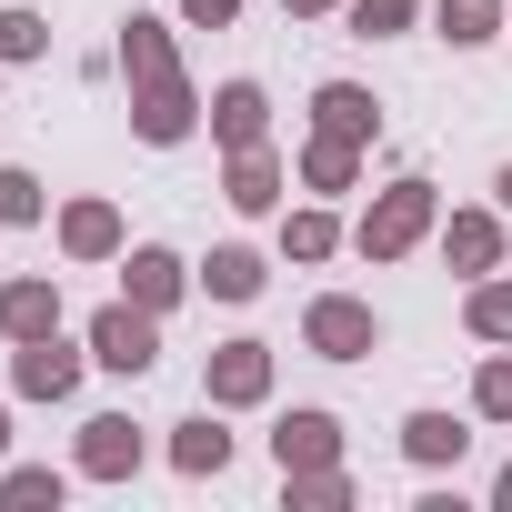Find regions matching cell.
Instances as JSON below:
<instances>
[{"label":"cell","instance_id":"6da1fadb","mask_svg":"<svg viewBox=\"0 0 512 512\" xmlns=\"http://www.w3.org/2000/svg\"><path fill=\"white\" fill-rule=\"evenodd\" d=\"M91 342H101V362H111V372H151V322H141V312H101V332H91Z\"/></svg>","mask_w":512,"mask_h":512},{"label":"cell","instance_id":"7a4b0ae2","mask_svg":"<svg viewBox=\"0 0 512 512\" xmlns=\"http://www.w3.org/2000/svg\"><path fill=\"white\" fill-rule=\"evenodd\" d=\"M312 342H322L332 362H352V352H372V312H352V302H322V312H312Z\"/></svg>","mask_w":512,"mask_h":512},{"label":"cell","instance_id":"3957f363","mask_svg":"<svg viewBox=\"0 0 512 512\" xmlns=\"http://www.w3.org/2000/svg\"><path fill=\"white\" fill-rule=\"evenodd\" d=\"M71 372H81V362H71L61 342H31V352H21V392H71Z\"/></svg>","mask_w":512,"mask_h":512},{"label":"cell","instance_id":"277c9868","mask_svg":"<svg viewBox=\"0 0 512 512\" xmlns=\"http://www.w3.org/2000/svg\"><path fill=\"white\" fill-rule=\"evenodd\" d=\"M322 131H332V141H352V131H372V101H362L352 81H332V91H322Z\"/></svg>","mask_w":512,"mask_h":512},{"label":"cell","instance_id":"5b68a950","mask_svg":"<svg viewBox=\"0 0 512 512\" xmlns=\"http://www.w3.org/2000/svg\"><path fill=\"white\" fill-rule=\"evenodd\" d=\"M131 452H141V442H131V422H91V442H81V462H91V472H131Z\"/></svg>","mask_w":512,"mask_h":512},{"label":"cell","instance_id":"8992f818","mask_svg":"<svg viewBox=\"0 0 512 512\" xmlns=\"http://www.w3.org/2000/svg\"><path fill=\"white\" fill-rule=\"evenodd\" d=\"M211 292L221 302H251V292H262V262H251V251H211Z\"/></svg>","mask_w":512,"mask_h":512},{"label":"cell","instance_id":"52a82bcc","mask_svg":"<svg viewBox=\"0 0 512 512\" xmlns=\"http://www.w3.org/2000/svg\"><path fill=\"white\" fill-rule=\"evenodd\" d=\"M412 221H422V181H402V201L372 221V251H402V241H412Z\"/></svg>","mask_w":512,"mask_h":512},{"label":"cell","instance_id":"ba28073f","mask_svg":"<svg viewBox=\"0 0 512 512\" xmlns=\"http://www.w3.org/2000/svg\"><path fill=\"white\" fill-rule=\"evenodd\" d=\"M221 462H231V432L221 422H191L181 432V472H221Z\"/></svg>","mask_w":512,"mask_h":512},{"label":"cell","instance_id":"9c48e42d","mask_svg":"<svg viewBox=\"0 0 512 512\" xmlns=\"http://www.w3.org/2000/svg\"><path fill=\"white\" fill-rule=\"evenodd\" d=\"M322 452H332V422L322 412H292L282 422V462H322Z\"/></svg>","mask_w":512,"mask_h":512},{"label":"cell","instance_id":"30bf717a","mask_svg":"<svg viewBox=\"0 0 512 512\" xmlns=\"http://www.w3.org/2000/svg\"><path fill=\"white\" fill-rule=\"evenodd\" d=\"M221 392H231V402L262 392V342H231V352H221Z\"/></svg>","mask_w":512,"mask_h":512},{"label":"cell","instance_id":"8fae6325","mask_svg":"<svg viewBox=\"0 0 512 512\" xmlns=\"http://www.w3.org/2000/svg\"><path fill=\"white\" fill-rule=\"evenodd\" d=\"M0 322H11V332H31V342H41V332H51V292H41V282H21L11 302H0Z\"/></svg>","mask_w":512,"mask_h":512},{"label":"cell","instance_id":"7c38bea8","mask_svg":"<svg viewBox=\"0 0 512 512\" xmlns=\"http://www.w3.org/2000/svg\"><path fill=\"white\" fill-rule=\"evenodd\" d=\"M462 442H472V432H462V422H442V412H422V422H412V452H422V462H452Z\"/></svg>","mask_w":512,"mask_h":512},{"label":"cell","instance_id":"4fadbf2b","mask_svg":"<svg viewBox=\"0 0 512 512\" xmlns=\"http://www.w3.org/2000/svg\"><path fill=\"white\" fill-rule=\"evenodd\" d=\"M221 131H231V141L262 131V91H251V81H241V91H221Z\"/></svg>","mask_w":512,"mask_h":512},{"label":"cell","instance_id":"5bb4252c","mask_svg":"<svg viewBox=\"0 0 512 512\" xmlns=\"http://www.w3.org/2000/svg\"><path fill=\"white\" fill-rule=\"evenodd\" d=\"M131 282H141V302H171V282H181V262H171V251H141V262H131Z\"/></svg>","mask_w":512,"mask_h":512},{"label":"cell","instance_id":"9a60e30c","mask_svg":"<svg viewBox=\"0 0 512 512\" xmlns=\"http://www.w3.org/2000/svg\"><path fill=\"white\" fill-rule=\"evenodd\" d=\"M482 21H492V0H442V31L452 41H482Z\"/></svg>","mask_w":512,"mask_h":512},{"label":"cell","instance_id":"2e32d148","mask_svg":"<svg viewBox=\"0 0 512 512\" xmlns=\"http://www.w3.org/2000/svg\"><path fill=\"white\" fill-rule=\"evenodd\" d=\"M31 211H41V191H31L21 171H0V221H31Z\"/></svg>","mask_w":512,"mask_h":512},{"label":"cell","instance_id":"e0dca14e","mask_svg":"<svg viewBox=\"0 0 512 512\" xmlns=\"http://www.w3.org/2000/svg\"><path fill=\"white\" fill-rule=\"evenodd\" d=\"M0 51H11V61L41 51V21H31V11H0Z\"/></svg>","mask_w":512,"mask_h":512},{"label":"cell","instance_id":"ac0fdd59","mask_svg":"<svg viewBox=\"0 0 512 512\" xmlns=\"http://www.w3.org/2000/svg\"><path fill=\"white\" fill-rule=\"evenodd\" d=\"M482 412H512V362H492V372H482Z\"/></svg>","mask_w":512,"mask_h":512},{"label":"cell","instance_id":"d6986e66","mask_svg":"<svg viewBox=\"0 0 512 512\" xmlns=\"http://www.w3.org/2000/svg\"><path fill=\"white\" fill-rule=\"evenodd\" d=\"M402 11H412V0H362V31H392Z\"/></svg>","mask_w":512,"mask_h":512},{"label":"cell","instance_id":"ffe728a7","mask_svg":"<svg viewBox=\"0 0 512 512\" xmlns=\"http://www.w3.org/2000/svg\"><path fill=\"white\" fill-rule=\"evenodd\" d=\"M482 332H512V292H482Z\"/></svg>","mask_w":512,"mask_h":512},{"label":"cell","instance_id":"44dd1931","mask_svg":"<svg viewBox=\"0 0 512 512\" xmlns=\"http://www.w3.org/2000/svg\"><path fill=\"white\" fill-rule=\"evenodd\" d=\"M181 11H191V21H231V0H181Z\"/></svg>","mask_w":512,"mask_h":512},{"label":"cell","instance_id":"7402d4cb","mask_svg":"<svg viewBox=\"0 0 512 512\" xmlns=\"http://www.w3.org/2000/svg\"><path fill=\"white\" fill-rule=\"evenodd\" d=\"M502 502H512V472H502Z\"/></svg>","mask_w":512,"mask_h":512},{"label":"cell","instance_id":"603a6c76","mask_svg":"<svg viewBox=\"0 0 512 512\" xmlns=\"http://www.w3.org/2000/svg\"><path fill=\"white\" fill-rule=\"evenodd\" d=\"M502 201H512V171H502Z\"/></svg>","mask_w":512,"mask_h":512},{"label":"cell","instance_id":"cb8c5ba5","mask_svg":"<svg viewBox=\"0 0 512 512\" xmlns=\"http://www.w3.org/2000/svg\"><path fill=\"white\" fill-rule=\"evenodd\" d=\"M0 442H11V422H0Z\"/></svg>","mask_w":512,"mask_h":512}]
</instances>
